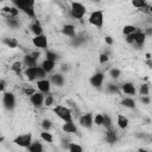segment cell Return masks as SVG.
Instances as JSON below:
<instances>
[{
	"mask_svg": "<svg viewBox=\"0 0 152 152\" xmlns=\"http://www.w3.org/2000/svg\"><path fill=\"white\" fill-rule=\"evenodd\" d=\"M11 4L19 10V12H23L27 18H31L32 20L37 19L36 13V1L33 0H13Z\"/></svg>",
	"mask_w": 152,
	"mask_h": 152,
	"instance_id": "obj_1",
	"label": "cell"
},
{
	"mask_svg": "<svg viewBox=\"0 0 152 152\" xmlns=\"http://www.w3.org/2000/svg\"><path fill=\"white\" fill-rule=\"evenodd\" d=\"M69 5H70V8H69L70 18L74 19V20L81 21L84 18V15L87 14V10L88 8L86 7V5L80 2V1H71Z\"/></svg>",
	"mask_w": 152,
	"mask_h": 152,
	"instance_id": "obj_2",
	"label": "cell"
},
{
	"mask_svg": "<svg viewBox=\"0 0 152 152\" xmlns=\"http://www.w3.org/2000/svg\"><path fill=\"white\" fill-rule=\"evenodd\" d=\"M51 110L63 122L72 121V110H71V108H69L66 106H63V104H55Z\"/></svg>",
	"mask_w": 152,
	"mask_h": 152,
	"instance_id": "obj_3",
	"label": "cell"
},
{
	"mask_svg": "<svg viewBox=\"0 0 152 152\" xmlns=\"http://www.w3.org/2000/svg\"><path fill=\"white\" fill-rule=\"evenodd\" d=\"M88 23L91 26L101 30L103 27V23H104V13H103V11L102 10L91 11L90 14L88 15Z\"/></svg>",
	"mask_w": 152,
	"mask_h": 152,
	"instance_id": "obj_4",
	"label": "cell"
},
{
	"mask_svg": "<svg viewBox=\"0 0 152 152\" xmlns=\"http://www.w3.org/2000/svg\"><path fill=\"white\" fill-rule=\"evenodd\" d=\"M1 103H2V107L6 110H8V112L13 110L15 108V106H17V97H15L14 93L13 91H8V90L4 91L2 96H1Z\"/></svg>",
	"mask_w": 152,
	"mask_h": 152,
	"instance_id": "obj_5",
	"label": "cell"
},
{
	"mask_svg": "<svg viewBox=\"0 0 152 152\" xmlns=\"http://www.w3.org/2000/svg\"><path fill=\"white\" fill-rule=\"evenodd\" d=\"M32 141H33V135H32V133H30V132L24 133V134H19V135H17V137L13 139V142H14L17 146L21 147V148H27Z\"/></svg>",
	"mask_w": 152,
	"mask_h": 152,
	"instance_id": "obj_6",
	"label": "cell"
},
{
	"mask_svg": "<svg viewBox=\"0 0 152 152\" xmlns=\"http://www.w3.org/2000/svg\"><path fill=\"white\" fill-rule=\"evenodd\" d=\"M31 44L37 49V50H46L49 45V38L43 33L39 36H34L31 39Z\"/></svg>",
	"mask_w": 152,
	"mask_h": 152,
	"instance_id": "obj_7",
	"label": "cell"
},
{
	"mask_svg": "<svg viewBox=\"0 0 152 152\" xmlns=\"http://www.w3.org/2000/svg\"><path fill=\"white\" fill-rule=\"evenodd\" d=\"M104 72L103 71H96L95 74H93L90 77H89V83L93 88L95 89H101L102 86H103V82H104Z\"/></svg>",
	"mask_w": 152,
	"mask_h": 152,
	"instance_id": "obj_8",
	"label": "cell"
},
{
	"mask_svg": "<svg viewBox=\"0 0 152 152\" xmlns=\"http://www.w3.org/2000/svg\"><path fill=\"white\" fill-rule=\"evenodd\" d=\"M93 118H94L93 113H90V112L83 113L82 115L78 116V125H80L81 127H83V128L90 129V128H93V126H94Z\"/></svg>",
	"mask_w": 152,
	"mask_h": 152,
	"instance_id": "obj_9",
	"label": "cell"
},
{
	"mask_svg": "<svg viewBox=\"0 0 152 152\" xmlns=\"http://www.w3.org/2000/svg\"><path fill=\"white\" fill-rule=\"evenodd\" d=\"M120 91L124 93L125 95L129 96V97H133V96L137 95V87L133 82L126 81V82H122L120 84Z\"/></svg>",
	"mask_w": 152,
	"mask_h": 152,
	"instance_id": "obj_10",
	"label": "cell"
},
{
	"mask_svg": "<svg viewBox=\"0 0 152 152\" xmlns=\"http://www.w3.org/2000/svg\"><path fill=\"white\" fill-rule=\"evenodd\" d=\"M0 11L4 13V17L5 18H18L19 14H20L19 10L17 7H14L11 2L7 4V5H5V6H2L0 8Z\"/></svg>",
	"mask_w": 152,
	"mask_h": 152,
	"instance_id": "obj_11",
	"label": "cell"
},
{
	"mask_svg": "<svg viewBox=\"0 0 152 152\" xmlns=\"http://www.w3.org/2000/svg\"><path fill=\"white\" fill-rule=\"evenodd\" d=\"M146 39H147V37H146V34L144 33V31H142L141 28H138V30L134 32V39H133L132 46H135V48L140 49V48H142V46L145 45Z\"/></svg>",
	"mask_w": 152,
	"mask_h": 152,
	"instance_id": "obj_12",
	"label": "cell"
},
{
	"mask_svg": "<svg viewBox=\"0 0 152 152\" xmlns=\"http://www.w3.org/2000/svg\"><path fill=\"white\" fill-rule=\"evenodd\" d=\"M36 89H37V91H39L42 94H50L51 93V83H50L49 78L36 81Z\"/></svg>",
	"mask_w": 152,
	"mask_h": 152,
	"instance_id": "obj_13",
	"label": "cell"
},
{
	"mask_svg": "<svg viewBox=\"0 0 152 152\" xmlns=\"http://www.w3.org/2000/svg\"><path fill=\"white\" fill-rule=\"evenodd\" d=\"M44 97H45L44 94H42V93H39V91H36V93H33V94L28 97V101H30V103H31L34 108H42V107L44 106Z\"/></svg>",
	"mask_w": 152,
	"mask_h": 152,
	"instance_id": "obj_14",
	"label": "cell"
},
{
	"mask_svg": "<svg viewBox=\"0 0 152 152\" xmlns=\"http://www.w3.org/2000/svg\"><path fill=\"white\" fill-rule=\"evenodd\" d=\"M118 139H119V137H118V131L114 128V126L110 127V128H108V129H106V132H104V140H106L107 144L114 145V144L118 141Z\"/></svg>",
	"mask_w": 152,
	"mask_h": 152,
	"instance_id": "obj_15",
	"label": "cell"
},
{
	"mask_svg": "<svg viewBox=\"0 0 152 152\" xmlns=\"http://www.w3.org/2000/svg\"><path fill=\"white\" fill-rule=\"evenodd\" d=\"M49 81L51 84H53L56 87H63L65 83V76L62 72H53L49 77Z\"/></svg>",
	"mask_w": 152,
	"mask_h": 152,
	"instance_id": "obj_16",
	"label": "cell"
},
{
	"mask_svg": "<svg viewBox=\"0 0 152 152\" xmlns=\"http://www.w3.org/2000/svg\"><path fill=\"white\" fill-rule=\"evenodd\" d=\"M61 32L64 37H68V38H74L76 36V26L74 24H65L62 28H61Z\"/></svg>",
	"mask_w": 152,
	"mask_h": 152,
	"instance_id": "obj_17",
	"label": "cell"
},
{
	"mask_svg": "<svg viewBox=\"0 0 152 152\" xmlns=\"http://www.w3.org/2000/svg\"><path fill=\"white\" fill-rule=\"evenodd\" d=\"M25 78L28 82H34L37 81V66H31V68H24L23 71Z\"/></svg>",
	"mask_w": 152,
	"mask_h": 152,
	"instance_id": "obj_18",
	"label": "cell"
},
{
	"mask_svg": "<svg viewBox=\"0 0 152 152\" xmlns=\"http://www.w3.org/2000/svg\"><path fill=\"white\" fill-rule=\"evenodd\" d=\"M30 31L32 32L33 37L34 36H39V34H43V25L42 23L38 20V19H34L32 20V23L30 24Z\"/></svg>",
	"mask_w": 152,
	"mask_h": 152,
	"instance_id": "obj_19",
	"label": "cell"
},
{
	"mask_svg": "<svg viewBox=\"0 0 152 152\" xmlns=\"http://www.w3.org/2000/svg\"><path fill=\"white\" fill-rule=\"evenodd\" d=\"M61 128L66 134H75L77 132V125L74 122V120L72 121H68V122H63Z\"/></svg>",
	"mask_w": 152,
	"mask_h": 152,
	"instance_id": "obj_20",
	"label": "cell"
},
{
	"mask_svg": "<svg viewBox=\"0 0 152 152\" xmlns=\"http://www.w3.org/2000/svg\"><path fill=\"white\" fill-rule=\"evenodd\" d=\"M116 126L120 129H127L129 126V120L124 114H116Z\"/></svg>",
	"mask_w": 152,
	"mask_h": 152,
	"instance_id": "obj_21",
	"label": "cell"
},
{
	"mask_svg": "<svg viewBox=\"0 0 152 152\" xmlns=\"http://www.w3.org/2000/svg\"><path fill=\"white\" fill-rule=\"evenodd\" d=\"M39 65L43 68V70L46 74H51L56 69V62H52V61H49V59H43Z\"/></svg>",
	"mask_w": 152,
	"mask_h": 152,
	"instance_id": "obj_22",
	"label": "cell"
},
{
	"mask_svg": "<svg viewBox=\"0 0 152 152\" xmlns=\"http://www.w3.org/2000/svg\"><path fill=\"white\" fill-rule=\"evenodd\" d=\"M21 63H23V65H24L25 68H31V66H37V65H38V61H37L36 58H33L30 53L24 55Z\"/></svg>",
	"mask_w": 152,
	"mask_h": 152,
	"instance_id": "obj_23",
	"label": "cell"
},
{
	"mask_svg": "<svg viewBox=\"0 0 152 152\" xmlns=\"http://www.w3.org/2000/svg\"><path fill=\"white\" fill-rule=\"evenodd\" d=\"M120 104L124 107V108H127V109H135L137 107V102L133 97H129V96H126L124 97L121 101H120Z\"/></svg>",
	"mask_w": 152,
	"mask_h": 152,
	"instance_id": "obj_24",
	"label": "cell"
},
{
	"mask_svg": "<svg viewBox=\"0 0 152 152\" xmlns=\"http://www.w3.org/2000/svg\"><path fill=\"white\" fill-rule=\"evenodd\" d=\"M1 43L6 48H8V49H17L18 45H19L18 40L15 38H13V37H5V38H2L1 39Z\"/></svg>",
	"mask_w": 152,
	"mask_h": 152,
	"instance_id": "obj_25",
	"label": "cell"
},
{
	"mask_svg": "<svg viewBox=\"0 0 152 152\" xmlns=\"http://www.w3.org/2000/svg\"><path fill=\"white\" fill-rule=\"evenodd\" d=\"M27 152H44V146L40 141L33 140L27 147Z\"/></svg>",
	"mask_w": 152,
	"mask_h": 152,
	"instance_id": "obj_26",
	"label": "cell"
},
{
	"mask_svg": "<svg viewBox=\"0 0 152 152\" xmlns=\"http://www.w3.org/2000/svg\"><path fill=\"white\" fill-rule=\"evenodd\" d=\"M10 69H11V71L14 72L17 76H20V75L23 74V71H24V65H23L21 61H15V62L12 63V65H11Z\"/></svg>",
	"mask_w": 152,
	"mask_h": 152,
	"instance_id": "obj_27",
	"label": "cell"
},
{
	"mask_svg": "<svg viewBox=\"0 0 152 152\" xmlns=\"http://www.w3.org/2000/svg\"><path fill=\"white\" fill-rule=\"evenodd\" d=\"M5 23H6L7 27H10L12 30H15V28H19L20 27V20H19V18H5Z\"/></svg>",
	"mask_w": 152,
	"mask_h": 152,
	"instance_id": "obj_28",
	"label": "cell"
},
{
	"mask_svg": "<svg viewBox=\"0 0 152 152\" xmlns=\"http://www.w3.org/2000/svg\"><path fill=\"white\" fill-rule=\"evenodd\" d=\"M39 137H40V139H42L43 141H45V142H48V144H52L53 140H55L53 134H52L51 132H46V131H42V132L39 133Z\"/></svg>",
	"mask_w": 152,
	"mask_h": 152,
	"instance_id": "obj_29",
	"label": "cell"
},
{
	"mask_svg": "<svg viewBox=\"0 0 152 152\" xmlns=\"http://www.w3.org/2000/svg\"><path fill=\"white\" fill-rule=\"evenodd\" d=\"M137 93L140 96H147L150 94V84L148 83H141L139 88L137 89Z\"/></svg>",
	"mask_w": 152,
	"mask_h": 152,
	"instance_id": "obj_30",
	"label": "cell"
},
{
	"mask_svg": "<svg viewBox=\"0 0 152 152\" xmlns=\"http://www.w3.org/2000/svg\"><path fill=\"white\" fill-rule=\"evenodd\" d=\"M106 93L112 94V95L119 94V93H120V86H118V84H115V83H108V84L106 86Z\"/></svg>",
	"mask_w": 152,
	"mask_h": 152,
	"instance_id": "obj_31",
	"label": "cell"
},
{
	"mask_svg": "<svg viewBox=\"0 0 152 152\" xmlns=\"http://www.w3.org/2000/svg\"><path fill=\"white\" fill-rule=\"evenodd\" d=\"M40 127H42V131L50 132V131H51V128L53 127V122H52V120H50V119L45 118V119H43V120H42V122H40Z\"/></svg>",
	"mask_w": 152,
	"mask_h": 152,
	"instance_id": "obj_32",
	"label": "cell"
},
{
	"mask_svg": "<svg viewBox=\"0 0 152 152\" xmlns=\"http://www.w3.org/2000/svg\"><path fill=\"white\" fill-rule=\"evenodd\" d=\"M139 27H137L135 25H132V24H127V25H125L124 27H122V33L125 34V36H128V34H132V33H134L137 30H138Z\"/></svg>",
	"mask_w": 152,
	"mask_h": 152,
	"instance_id": "obj_33",
	"label": "cell"
},
{
	"mask_svg": "<svg viewBox=\"0 0 152 152\" xmlns=\"http://www.w3.org/2000/svg\"><path fill=\"white\" fill-rule=\"evenodd\" d=\"M45 59L52 61V62H57L58 61V53L52 51V50H46L45 51Z\"/></svg>",
	"mask_w": 152,
	"mask_h": 152,
	"instance_id": "obj_34",
	"label": "cell"
},
{
	"mask_svg": "<svg viewBox=\"0 0 152 152\" xmlns=\"http://www.w3.org/2000/svg\"><path fill=\"white\" fill-rule=\"evenodd\" d=\"M69 152H83V147L80 145V144H77V142H70L69 144V146H68V148H66Z\"/></svg>",
	"mask_w": 152,
	"mask_h": 152,
	"instance_id": "obj_35",
	"label": "cell"
},
{
	"mask_svg": "<svg viewBox=\"0 0 152 152\" xmlns=\"http://www.w3.org/2000/svg\"><path fill=\"white\" fill-rule=\"evenodd\" d=\"M121 74H122L121 70L118 69V68H112V69L109 70V77H110L112 80H114V81L119 80L120 76H121Z\"/></svg>",
	"mask_w": 152,
	"mask_h": 152,
	"instance_id": "obj_36",
	"label": "cell"
},
{
	"mask_svg": "<svg viewBox=\"0 0 152 152\" xmlns=\"http://www.w3.org/2000/svg\"><path fill=\"white\" fill-rule=\"evenodd\" d=\"M53 104H55V96L51 93L45 95V97H44V106L49 108V107H52Z\"/></svg>",
	"mask_w": 152,
	"mask_h": 152,
	"instance_id": "obj_37",
	"label": "cell"
},
{
	"mask_svg": "<svg viewBox=\"0 0 152 152\" xmlns=\"http://www.w3.org/2000/svg\"><path fill=\"white\" fill-rule=\"evenodd\" d=\"M93 122H94L95 126H97V127H102V125H103V114H102V113H97V114H95L94 118H93Z\"/></svg>",
	"mask_w": 152,
	"mask_h": 152,
	"instance_id": "obj_38",
	"label": "cell"
},
{
	"mask_svg": "<svg viewBox=\"0 0 152 152\" xmlns=\"http://www.w3.org/2000/svg\"><path fill=\"white\" fill-rule=\"evenodd\" d=\"M102 127H104V129H108L110 127H113V120L112 116L108 114H103V125Z\"/></svg>",
	"mask_w": 152,
	"mask_h": 152,
	"instance_id": "obj_39",
	"label": "cell"
},
{
	"mask_svg": "<svg viewBox=\"0 0 152 152\" xmlns=\"http://www.w3.org/2000/svg\"><path fill=\"white\" fill-rule=\"evenodd\" d=\"M147 2H148V1H146V0H133L131 4H132L133 7H135L137 10L140 11V10H142V8L145 7V5H146Z\"/></svg>",
	"mask_w": 152,
	"mask_h": 152,
	"instance_id": "obj_40",
	"label": "cell"
},
{
	"mask_svg": "<svg viewBox=\"0 0 152 152\" xmlns=\"http://www.w3.org/2000/svg\"><path fill=\"white\" fill-rule=\"evenodd\" d=\"M37 90H36V88H33V87H28V86H24V88H23V94L25 95V96H27V97H30L33 93H36Z\"/></svg>",
	"mask_w": 152,
	"mask_h": 152,
	"instance_id": "obj_41",
	"label": "cell"
},
{
	"mask_svg": "<svg viewBox=\"0 0 152 152\" xmlns=\"http://www.w3.org/2000/svg\"><path fill=\"white\" fill-rule=\"evenodd\" d=\"M46 75H48V74H46V72L43 70V68L38 64V65H37V81H38V80H44V78H46Z\"/></svg>",
	"mask_w": 152,
	"mask_h": 152,
	"instance_id": "obj_42",
	"label": "cell"
},
{
	"mask_svg": "<svg viewBox=\"0 0 152 152\" xmlns=\"http://www.w3.org/2000/svg\"><path fill=\"white\" fill-rule=\"evenodd\" d=\"M109 55L107 53V52H102V53H100L99 55V63L100 64H106L108 61H109Z\"/></svg>",
	"mask_w": 152,
	"mask_h": 152,
	"instance_id": "obj_43",
	"label": "cell"
},
{
	"mask_svg": "<svg viewBox=\"0 0 152 152\" xmlns=\"http://www.w3.org/2000/svg\"><path fill=\"white\" fill-rule=\"evenodd\" d=\"M140 102H141L142 104H145V106H148V104L151 103V97H150V95H147V96H140Z\"/></svg>",
	"mask_w": 152,
	"mask_h": 152,
	"instance_id": "obj_44",
	"label": "cell"
},
{
	"mask_svg": "<svg viewBox=\"0 0 152 152\" xmlns=\"http://www.w3.org/2000/svg\"><path fill=\"white\" fill-rule=\"evenodd\" d=\"M6 88H7V82L4 78H0V93L6 91Z\"/></svg>",
	"mask_w": 152,
	"mask_h": 152,
	"instance_id": "obj_45",
	"label": "cell"
},
{
	"mask_svg": "<svg viewBox=\"0 0 152 152\" xmlns=\"http://www.w3.org/2000/svg\"><path fill=\"white\" fill-rule=\"evenodd\" d=\"M30 55H31L33 58H36L37 61H39V58H40V56H42L40 51H38V50H33V51H31V52H30Z\"/></svg>",
	"mask_w": 152,
	"mask_h": 152,
	"instance_id": "obj_46",
	"label": "cell"
},
{
	"mask_svg": "<svg viewBox=\"0 0 152 152\" xmlns=\"http://www.w3.org/2000/svg\"><path fill=\"white\" fill-rule=\"evenodd\" d=\"M70 142H71V141H70L69 139H66V138H62V139H61V145H62L63 148H68V146H69Z\"/></svg>",
	"mask_w": 152,
	"mask_h": 152,
	"instance_id": "obj_47",
	"label": "cell"
},
{
	"mask_svg": "<svg viewBox=\"0 0 152 152\" xmlns=\"http://www.w3.org/2000/svg\"><path fill=\"white\" fill-rule=\"evenodd\" d=\"M104 43L108 45V46H112L114 44V39L110 37V36H104Z\"/></svg>",
	"mask_w": 152,
	"mask_h": 152,
	"instance_id": "obj_48",
	"label": "cell"
},
{
	"mask_svg": "<svg viewBox=\"0 0 152 152\" xmlns=\"http://www.w3.org/2000/svg\"><path fill=\"white\" fill-rule=\"evenodd\" d=\"M61 70H62L63 72L68 71V70H69V65H68V64H62V65H61Z\"/></svg>",
	"mask_w": 152,
	"mask_h": 152,
	"instance_id": "obj_49",
	"label": "cell"
},
{
	"mask_svg": "<svg viewBox=\"0 0 152 152\" xmlns=\"http://www.w3.org/2000/svg\"><path fill=\"white\" fill-rule=\"evenodd\" d=\"M138 152H151V151H150V150H147V148H142V147H141V148H139V150H138Z\"/></svg>",
	"mask_w": 152,
	"mask_h": 152,
	"instance_id": "obj_50",
	"label": "cell"
},
{
	"mask_svg": "<svg viewBox=\"0 0 152 152\" xmlns=\"http://www.w3.org/2000/svg\"><path fill=\"white\" fill-rule=\"evenodd\" d=\"M145 58H146V61H148V59H151L152 57H151V53L150 52H147L146 55H145Z\"/></svg>",
	"mask_w": 152,
	"mask_h": 152,
	"instance_id": "obj_51",
	"label": "cell"
}]
</instances>
